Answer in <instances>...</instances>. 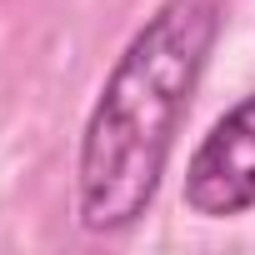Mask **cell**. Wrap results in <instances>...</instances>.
Listing matches in <instances>:
<instances>
[{
    "instance_id": "cell-1",
    "label": "cell",
    "mask_w": 255,
    "mask_h": 255,
    "mask_svg": "<svg viewBox=\"0 0 255 255\" xmlns=\"http://www.w3.org/2000/svg\"><path fill=\"white\" fill-rule=\"evenodd\" d=\"M220 30L225 0H160L125 40L75 150L80 230L125 235L150 215Z\"/></svg>"
},
{
    "instance_id": "cell-2",
    "label": "cell",
    "mask_w": 255,
    "mask_h": 255,
    "mask_svg": "<svg viewBox=\"0 0 255 255\" xmlns=\"http://www.w3.org/2000/svg\"><path fill=\"white\" fill-rule=\"evenodd\" d=\"M180 200L200 220H235L255 210V90L240 95L205 130L185 165Z\"/></svg>"
}]
</instances>
